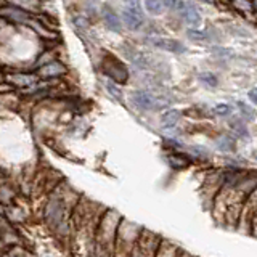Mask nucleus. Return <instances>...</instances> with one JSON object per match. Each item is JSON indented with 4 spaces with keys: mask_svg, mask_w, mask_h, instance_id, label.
I'll return each mask as SVG.
<instances>
[{
    "mask_svg": "<svg viewBox=\"0 0 257 257\" xmlns=\"http://www.w3.org/2000/svg\"><path fill=\"white\" fill-rule=\"evenodd\" d=\"M231 5L235 10L241 12L243 15H251L254 13V8H252V2L251 0H231Z\"/></svg>",
    "mask_w": 257,
    "mask_h": 257,
    "instance_id": "obj_16",
    "label": "nucleus"
},
{
    "mask_svg": "<svg viewBox=\"0 0 257 257\" xmlns=\"http://www.w3.org/2000/svg\"><path fill=\"white\" fill-rule=\"evenodd\" d=\"M201 2H204V4H214L215 0H201Z\"/></svg>",
    "mask_w": 257,
    "mask_h": 257,
    "instance_id": "obj_30",
    "label": "nucleus"
},
{
    "mask_svg": "<svg viewBox=\"0 0 257 257\" xmlns=\"http://www.w3.org/2000/svg\"><path fill=\"white\" fill-rule=\"evenodd\" d=\"M2 247H4V239L0 238V249H2Z\"/></svg>",
    "mask_w": 257,
    "mask_h": 257,
    "instance_id": "obj_31",
    "label": "nucleus"
},
{
    "mask_svg": "<svg viewBox=\"0 0 257 257\" xmlns=\"http://www.w3.org/2000/svg\"><path fill=\"white\" fill-rule=\"evenodd\" d=\"M163 5L171 10H180L183 7V0H163Z\"/></svg>",
    "mask_w": 257,
    "mask_h": 257,
    "instance_id": "obj_26",
    "label": "nucleus"
},
{
    "mask_svg": "<svg viewBox=\"0 0 257 257\" xmlns=\"http://www.w3.org/2000/svg\"><path fill=\"white\" fill-rule=\"evenodd\" d=\"M106 88H108V92L112 95V96H114V98L116 100H122V92H120L119 90V87L114 84V82H111V80H106Z\"/></svg>",
    "mask_w": 257,
    "mask_h": 257,
    "instance_id": "obj_22",
    "label": "nucleus"
},
{
    "mask_svg": "<svg viewBox=\"0 0 257 257\" xmlns=\"http://www.w3.org/2000/svg\"><path fill=\"white\" fill-rule=\"evenodd\" d=\"M103 21L106 24V28L112 32H120V29H122V23H120V18L117 16V13L109 10V8H104Z\"/></svg>",
    "mask_w": 257,
    "mask_h": 257,
    "instance_id": "obj_12",
    "label": "nucleus"
},
{
    "mask_svg": "<svg viewBox=\"0 0 257 257\" xmlns=\"http://www.w3.org/2000/svg\"><path fill=\"white\" fill-rule=\"evenodd\" d=\"M247 96H249V100H251L255 106H257V88H251L249 90V93H247Z\"/></svg>",
    "mask_w": 257,
    "mask_h": 257,
    "instance_id": "obj_29",
    "label": "nucleus"
},
{
    "mask_svg": "<svg viewBox=\"0 0 257 257\" xmlns=\"http://www.w3.org/2000/svg\"><path fill=\"white\" fill-rule=\"evenodd\" d=\"M16 88L10 84V82H7V80H2L0 82V95H12L15 93Z\"/></svg>",
    "mask_w": 257,
    "mask_h": 257,
    "instance_id": "obj_25",
    "label": "nucleus"
},
{
    "mask_svg": "<svg viewBox=\"0 0 257 257\" xmlns=\"http://www.w3.org/2000/svg\"><path fill=\"white\" fill-rule=\"evenodd\" d=\"M188 37H191V39H195V40H204V39H207V36L204 34V32H201V31H196V29H190L188 32Z\"/></svg>",
    "mask_w": 257,
    "mask_h": 257,
    "instance_id": "obj_27",
    "label": "nucleus"
},
{
    "mask_svg": "<svg viewBox=\"0 0 257 257\" xmlns=\"http://www.w3.org/2000/svg\"><path fill=\"white\" fill-rule=\"evenodd\" d=\"M255 159H257V151H255Z\"/></svg>",
    "mask_w": 257,
    "mask_h": 257,
    "instance_id": "obj_33",
    "label": "nucleus"
},
{
    "mask_svg": "<svg viewBox=\"0 0 257 257\" xmlns=\"http://www.w3.org/2000/svg\"><path fill=\"white\" fill-rule=\"evenodd\" d=\"M180 13H182L183 21L187 24H190L191 28H198L201 24V15H199V10L196 8L195 4L185 2L183 7L180 8Z\"/></svg>",
    "mask_w": 257,
    "mask_h": 257,
    "instance_id": "obj_10",
    "label": "nucleus"
},
{
    "mask_svg": "<svg viewBox=\"0 0 257 257\" xmlns=\"http://www.w3.org/2000/svg\"><path fill=\"white\" fill-rule=\"evenodd\" d=\"M119 214L114 211H106L100 219L98 225H96V243H98L100 249L104 252L111 251V246L116 244V236H117V228H119Z\"/></svg>",
    "mask_w": 257,
    "mask_h": 257,
    "instance_id": "obj_2",
    "label": "nucleus"
},
{
    "mask_svg": "<svg viewBox=\"0 0 257 257\" xmlns=\"http://www.w3.org/2000/svg\"><path fill=\"white\" fill-rule=\"evenodd\" d=\"M163 0H145V10L151 15H159L163 13Z\"/></svg>",
    "mask_w": 257,
    "mask_h": 257,
    "instance_id": "obj_17",
    "label": "nucleus"
},
{
    "mask_svg": "<svg viewBox=\"0 0 257 257\" xmlns=\"http://www.w3.org/2000/svg\"><path fill=\"white\" fill-rule=\"evenodd\" d=\"M0 74H2V68H0Z\"/></svg>",
    "mask_w": 257,
    "mask_h": 257,
    "instance_id": "obj_32",
    "label": "nucleus"
},
{
    "mask_svg": "<svg viewBox=\"0 0 257 257\" xmlns=\"http://www.w3.org/2000/svg\"><path fill=\"white\" fill-rule=\"evenodd\" d=\"M182 117V112L179 109H167L163 116H161V124L166 128H172L179 124V120Z\"/></svg>",
    "mask_w": 257,
    "mask_h": 257,
    "instance_id": "obj_13",
    "label": "nucleus"
},
{
    "mask_svg": "<svg viewBox=\"0 0 257 257\" xmlns=\"http://www.w3.org/2000/svg\"><path fill=\"white\" fill-rule=\"evenodd\" d=\"M69 211L72 212V206L68 204L66 196L60 193V196L53 195L45 206V220L58 233L66 235L69 228Z\"/></svg>",
    "mask_w": 257,
    "mask_h": 257,
    "instance_id": "obj_1",
    "label": "nucleus"
},
{
    "mask_svg": "<svg viewBox=\"0 0 257 257\" xmlns=\"http://www.w3.org/2000/svg\"><path fill=\"white\" fill-rule=\"evenodd\" d=\"M231 111H233V106L228 103H217L214 106V112L217 116H228Z\"/></svg>",
    "mask_w": 257,
    "mask_h": 257,
    "instance_id": "obj_20",
    "label": "nucleus"
},
{
    "mask_svg": "<svg viewBox=\"0 0 257 257\" xmlns=\"http://www.w3.org/2000/svg\"><path fill=\"white\" fill-rule=\"evenodd\" d=\"M132 101L137 108H140L143 111H158L161 108H166L169 101L164 98L153 95L147 90H137L132 93Z\"/></svg>",
    "mask_w": 257,
    "mask_h": 257,
    "instance_id": "obj_4",
    "label": "nucleus"
},
{
    "mask_svg": "<svg viewBox=\"0 0 257 257\" xmlns=\"http://www.w3.org/2000/svg\"><path fill=\"white\" fill-rule=\"evenodd\" d=\"M122 21L127 26V29L131 31H137L143 26V13L142 10H134V8H124L122 12Z\"/></svg>",
    "mask_w": 257,
    "mask_h": 257,
    "instance_id": "obj_9",
    "label": "nucleus"
},
{
    "mask_svg": "<svg viewBox=\"0 0 257 257\" xmlns=\"http://www.w3.org/2000/svg\"><path fill=\"white\" fill-rule=\"evenodd\" d=\"M238 106H239V111H241V114L244 116V119H247V120H252V117H254V111L247 106V104H244V103H238Z\"/></svg>",
    "mask_w": 257,
    "mask_h": 257,
    "instance_id": "obj_24",
    "label": "nucleus"
},
{
    "mask_svg": "<svg viewBox=\"0 0 257 257\" xmlns=\"http://www.w3.org/2000/svg\"><path fill=\"white\" fill-rule=\"evenodd\" d=\"M167 163L172 169H175V171H182V169H187L191 164V161H190V156L179 151H174L167 156Z\"/></svg>",
    "mask_w": 257,
    "mask_h": 257,
    "instance_id": "obj_11",
    "label": "nucleus"
},
{
    "mask_svg": "<svg viewBox=\"0 0 257 257\" xmlns=\"http://www.w3.org/2000/svg\"><path fill=\"white\" fill-rule=\"evenodd\" d=\"M5 257H31V255L24 251L21 246H12V247H8Z\"/></svg>",
    "mask_w": 257,
    "mask_h": 257,
    "instance_id": "obj_21",
    "label": "nucleus"
},
{
    "mask_svg": "<svg viewBox=\"0 0 257 257\" xmlns=\"http://www.w3.org/2000/svg\"><path fill=\"white\" fill-rule=\"evenodd\" d=\"M5 80L15 88H29L39 82V77L36 72H10L5 76Z\"/></svg>",
    "mask_w": 257,
    "mask_h": 257,
    "instance_id": "obj_6",
    "label": "nucleus"
},
{
    "mask_svg": "<svg viewBox=\"0 0 257 257\" xmlns=\"http://www.w3.org/2000/svg\"><path fill=\"white\" fill-rule=\"evenodd\" d=\"M230 125H231V128L235 131L238 135H241V137H247V128H246V125H244V120L243 119H235L233 122H230Z\"/></svg>",
    "mask_w": 257,
    "mask_h": 257,
    "instance_id": "obj_19",
    "label": "nucleus"
},
{
    "mask_svg": "<svg viewBox=\"0 0 257 257\" xmlns=\"http://www.w3.org/2000/svg\"><path fill=\"white\" fill-rule=\"evenodd\" d=\"M68 72L66 66L58 61V60H52L45 64H42L40 68H37V77L39 79H58L61 76H64Z\"/></svg>",
    "mask_w": 257,
    "mask_h": 257,
    "instance_id": "obj_5",
    "label": "nucleus"
},
{
    "mask_svg": "<svg viewBox=\"0 0 257 257\" xmlns=\"http://www.w3.org/2000/svg\"><path fill=\"white\" fill-rule=\"evenodd\" d=\"M101 71L108 80L114 84H125L128 80V71L125 64L112 55H106L101 60Z\"/></svg>",
    "mask_w": 257,
    "mask_h": 257,
    "instance_id": "obj_3",
    "label": "nucleus"
},
{
    "mask_svg": "<svg viewBox=\"0 0 257 257\" xmlns=\"http://www.w3.org/2000/svg\"><path fill=\"white\" fill-rule=\"evenodd\" d=\"M0 18L13 23H28L31 20V13L15 5H4L0 7Z\"/></svg>",
    "mask_w": 257,
    "mask_h": 257,
    "instance_id": "obj_8",
    "label": "nucleus"
},
{
    "mask_svg": "<svg viewBox=\"0 0 257 257\" xmlns=\"http://www.w3.org/2000/svg\"><path fill=\"white\" fill-rule=\"evenodd\" d=\"M155 254H156L155 251H147V249H140L134 246L131 257H155Z\"/></svg>",
    "mask_w": 257,
    "mask_h": 257,
    "instance_id": "obj_23",
    "label": "nucleus"
},
{
    "mask_svg": "<svg viewBox=\"0 0 257 257\" xmlns=\"http://www.w3.org/2000/svg\"><path fill=\"white\" fill-rule=\"evenodd\" d=\"M215 148L223 153H230L235 150V140L230 135H222L215 140Z\"/></svg>",
    "mask_w": 257,
    "mask_h": 257,
    "instance_id": "obj_15",
    "label": "nucleus"
},
{
    "mask_svg": "<svg viewBox=\"0 0 257 257\" xmlns=\"http://www.w3.org/2000/svg\"><path fill=\"white\" fill-rule=\"evenodd\" d=\"M74 24L77 29H87L88 28V21L84 18V16H76L74 18Z\"/></svg>",
    "mask_w": 257,
    "mask_h": 257,
    "instance_id": "obj_28",
    "label": "nucleus"
},
{
    "mask_svg": "<svg viewBox=\"0 0 257 257\" xmlns=\"http://www.w3.org/2000/svg\"><path fill=\"white\" fill-rule=\"evenodd\" d=\"M148 42L153 47L159 48V50L171 52V53H183L187 50L182 42H179V40H175V39H169V37H150Z\"/></svg>",
    "mask_w": 257,
    "mask_h": 257,
    "instance_id": "obj_7",
    "label": "nucleus"
},
{
    "mask_svg": "<svg viewBox=\"0 0 257 257\" xmlns=\"http://www.w3.org/2000/svg\"><path fill=\"white\" fill-rule=\"evenodd\" d=\"M179 254H180V251L174 244L166 243V241H161L158 249H156L155 257H179Z\"/></svg>",
    "mask_w": 257,
    "mask_h": 257,
    "instance_id": "obj_14",
    "label": "nucleus"
},
{
    "mask_svg": "<svg viewBox=\"0 0 257 257\" xmlns=\"http://www.w3.org/2000/svg\"><path fill=\"white\" fill-rule=\"evenodd\" d=\"M199 80L207 87H217V84H219V79H217V76L212 74V72H201Z\"/></svg>",
    "mask_w": 257,
    "mask_h": 257,
    "instance_id": "obj_18",
    "label": "nucleus"
}]
</instances>
